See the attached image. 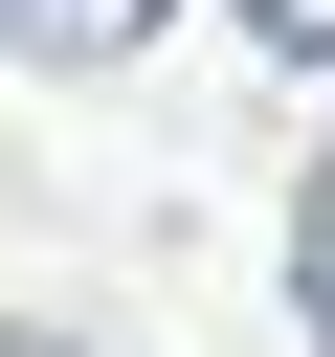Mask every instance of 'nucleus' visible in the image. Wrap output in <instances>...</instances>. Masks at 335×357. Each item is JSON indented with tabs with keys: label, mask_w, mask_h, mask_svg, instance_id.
<instances>
[{
	"label": "nucleus",
	"mask_w": 335,
	"mask_h": 357,
	"mask_svg": "<svg viewBox=\"0 0 335 357\" xmlns=\"http://www.w3.org/2000/svg\"><path fill=\"white\" fill-rule=\"evenodd\" d=\"M290 290H313V357H335V156H313V201H290Z\"/></svg>",
	"instance_id": "f03ea898"
},
{
	"label": "nucleus",
	"mask_w": 335,
	"mask_h": 357,
	"mask_svg": "<svg viewBox=\"0 0 335 357\" xmlns=\"http://www.w3.org/2000/svg\"><path fill=\"white\" fill-rule=\"evenodd\" d=\"M156 22H179V0H0L22 67H112V45H156Z\"/></svg>",
	"instance_id": "f257e3e1"
},
{
	"label": "nucleus",
	"mask_w": 335,
	"mask_h": 357,
	"mask_svg": "<svg viewBox=\"0 0 335 357\" xmlns=\"http://www.w3.org/2000/svg\"><path fill=\"white\" fill-rule=\"evenodd\" d=\"M223 22H246L268 67H335V0H223Z\"/></svg>",
	"instance_id": "7ed1b4c3"
},
{
	"label": "nucleus",
	"mask_w": 335,
	"mask_h": 357,
	"mask_svg": "<svg viewBox=\"0 0 335 357\" xmlns=\"http://www.w3.org/2000/svg\"><path fill=\"white\" fill-rule=\"evenodd\" d=\"M0 357H112V335H0Z\"/></svg>",
	"instance_id": "20e7f679"
}]
</instances>
